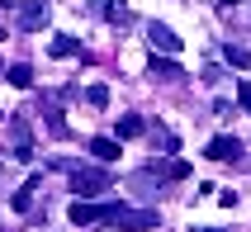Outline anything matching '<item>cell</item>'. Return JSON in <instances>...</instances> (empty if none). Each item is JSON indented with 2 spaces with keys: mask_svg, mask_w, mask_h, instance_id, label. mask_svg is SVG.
Listing matches in <instances>:
<instances>
[{
  "mask_svg": "<svg viewBox=\"0 0 251 232\" xmlns=\"http://www.w3.org/2000/svg\"><path fill=\"white\" fill-rule=\"evenodd\" d=\"M218 5H223V10H232V5H237V0H218Z\"/></svg>",
  "mask_w": 251,
  "mask_h": 232,
  "instance_id": "44dd1931",
  "label": "cell"
},
{
  "mask_svg": "<svg viewBox=\"0 0 251 232\" xmlns=\"http://www.w3.org/2000/svg\"><path fill=\"white\" fill-rule=\"evenodd\" d=\"M33 190H38V176H28V180H24V190L14 194L10 204H14V208H19V213H28V208H33Z\"/></svg>",
  "mask_w": 251,
  "mask_h": 232,
  "instance_id": "2e32d148",
  "label": "cell"
},
{
  "mask_svg": "<svg viewBox=\"0 0 251 232\" xmlns=\"http://www.w3.org/2000/svg\"><path fill=\"white\" fill-rule=\"evenodd\" d=\"M147 38H152V52H161V57H176V52L185 48L180 33H176V28H166V24H156V19L147 24Z\"/></svg>",
  "mask_w": 251,
  "mask_h": 232,
  "instance_id": "277c9868",
  "label": "cell"
},
{
  "mask_svg": "<svg viewBox=\"0 0 251 232\" xmlns=\"http://www.w3.org/2000/svg\"><path fill=\"white\" fill-rule=\"evenodd\" d=\"M190 176V161H166L161 166V180H185Z\"/></svg>",
  "mask_w": 251,
  "mask_h": 232,
  "instance_id": "e0dca14e",
  "label": "cell"
},
{
  "mask_svg": "<svg viewBox=\"0 0 251 232\" xmlns=\"http://www.w3.org/2000/svg\"><path fill=\"white\" fill-rule=\"evenodd\" d=\"M114 190V176L104 166H81V171H71V194H81V199H95V194H109Z\"/></svg>",
  "mask_w": 251,
  "mask_h": 232,
  "instance_id": "7a4b0ae2",
  "label": "cell"
},
{
  "mask_svg": "<svg viewBox=\"0 0 251 232\" xmlns=\"http://www.w3.org/2000/svg\"><path fill=\"white\" fill-rule=\"evenodd\" d=\"M48 52H52V57H85V52H81V43L71 38V33H57V38L48 43Z\"/></svg>",
  "mask_w": 251,
  "mask_h": 232,
  "instance_id": "7c38bea8",
  "label": "cell"
},
{
  "mask_svg": "<svg viewBox=\"0 0 251 232\" xmlns=\"http://www.w3.org/2000/svg\"><path fill=\"white\" fill-rule=\"evenodd\" d=\"M190 232H223V228H190Z\"/></svg>",
  "mask_w": 251,
  "mask_h": 232,
  "instance_id": "ffe728a7",
  "label": "cell"
},
{
  "mask_svg": "<svg viewBox=\"0 0 251 232\" xmlns=\"http://www.w3.org/2000/svg\"><path fill=\"white\" fill-rule=\"evenodd\" d=\"M156 223H161V213L156 208H128V204H114L109 218H104V228H119V232H152Z\"/></svg>",
  "mask_w": 251,
  "mask_h": 232,
  "instance_id": "6da1fadb",
  "label": "cell"
},
{
  "mask_svg": "<svg viewBox=\"0 0 251 232\" xmlns=\"http://www.w3.org/2000/svg\"><path fill=\"white\" fill-rule=\"evenodd\" d=\"M109 208H114V204H90V199H76V204H71V223H76V228H95V223L109 218Z\"/></svg>",
  "mask_w": 251,
  "mask_h": 232,
  "instance_id": "5b68a950",
  "label": "cell"
},
{
  "mask_svg": "<svg viewBox=\"0 0 251 232\" xmlns=\"http://www.w3.org/2000/svg\"><path fill=\"white\" fill-rule=\"evenodd\" d=\"M114 133H119V137H142V133H147V123H142L138 114H124V119L114 123Z\"/></svg>",
  "mask_w": 251,
  "mask_h": 232,
  "instance_id": "4fadbf2b",
  "label": "cell"
},
{
  "mask_svg": "<svg viewBox=\"0 0 251 232\" xmlns=\"http://www.w3.org/2000/svg\"><path fill=\"white\" fill-rule=\"evenodd\" d=\"M223 57H227V67H251V48H242V43H223Z\"/></svg>",
  "mask_w": 251,
  "mask_h": 232,
  "instance_id": "5bb4252c",
  "label": "cell"
},
{
  "mask_svg": "<svg viewBox=\"0 0 251 232\" xmlns=\"http://www.w3.org/2000/svg\"><path fill=\"white\" fill-rule=\"evenodd\" d=\"M85 104L104 109V104H109V85H90V90H85Z\"/></svg>",
  "mask_w": 251,
  "mask_h": 232,
  "instance_id": "ac0fdd59",
  "label": "cell"
},
{
  "mask_svg": "<svg viewBox=\"0 0 251 232\" xmlns=\"http://www.w3.org/2000/svg\"><path fill=\"white\" fill-rule=\"evenodd\" d=\"M85 147H90V156H95L100 166H109L114 156H119V137H90Z\"/></svg>",
  "mask_w": 251,
  "mask_h": 232,
  "instance_id": "8fae6325",
  "label": "cell"
},
{
  "mask_svg": "<svg viewBox=\"0 0 251 232\" xmlns=\"http://www.w3.org/2000/svg\"><path fill=\"white\" fill-rule=\"evenodd\" d=\"M48 19H52V5H48V0H19V5H14V24L24 28V33L48 28Z\"/></svg>",
  "mask_w": 251,
  "mask_h": 232,
  "instance_id": "3957f363",
  "label": "cell"
},
{
  "mask_svg": "<svg viewBox=\"0 0 251 232\" xmlns=\"http://www.w3.org/2000/svg\"><path fill=\"white\" fill-rule=\"evenodd\" d=\"M204 156H209V161H237V156H242V142L232 133H218L209 147H204Z\"/></svg>",
  "mask_w": 251,
  "mask_h": 232,
  "instance_id": "52a82bcc",
  "label": "cell"
},
{
  "mask_svg": "<svg viewBox=\"0 0 251 232\" xmlns=\"http://www.w3.org/2000/svg\"><path fill=\"white\" fill-rule=\"evenodd\" d=\"M85 10L95 14V19H109V24H133V14H128L124 5H119V0H90Z\"/></svg>",
  "mask_w": 251,
  "mask_h": 232,
  "instance_id": "9c48e42d",
  "label": "cell"
},
{
  "mask_svg": "<svg viewBox=\"0 0 251 232\" xmlns=\"http://www.w3.org/2000/svg\"><path fill=\"white\" fill-rule=\"evenodd\" d=\"M147 76H152V81H185V67L176 62V57L152 52V62H147Z\"/></svg>",
  "mask_w": 251,
  "mask_h": 232,
  "instance_id": "8992f818",
  "label": "cell"
},
{
  "mask_svg": "<svg viewBox=\"0 0 251 232\" xmlns=\"http://www.w3.org/2000/svg\"><path fill=\"white\" fill-rule=\"evenodd\" d=\"M0 43H5V28H0Z\"/></svg>",
  "mask_w": 251,
  "mask_h": 232,
  "instance_id": "603a6c76",
  "label": "cell"
},
{
  "mask_svg": "<svg viewBox=\"0 0 251 232\" xmlns=\"http://www.w3.org/2000/svg\"><path fill=\"white\" fill-rule=\"evenodd\" d=\"M237 100H242V109L251 114V81H242V85H237Z\"/></svg>",
  "mask_w": 251,
  "mask_h": 232,
  "instance_id": "d6986e66",
  "label": "cell"
},
{
  "mask_svg": "<svg viewBox=\"0 0 251 232\" xmlns=\"http://www.w3.org/2000/svg\"><path fill=\"white\" fill-rule=\"evenodd\" d=\"M5 81L19 85V90H28V85H33V67H28V62H14V67L5 71Z\"/></svg>",
  "mask_w": 251,
  "mask_h": 232,
  "instance_id": "9a60e30c",
  "label": "cell"
},
{
  "mask_svg": "<svg viewBox=\"0 0 251 232\" xmlns=\"http://www.w3.org/2000/svg\"><path fill=\"white\" fill-rule=\"evenodd\" d=\"M10 147H14V161H33V137H28L24 119H10Z\"/></svg>",
  "mask_w": 251,
  "mask_h": 232,
  "instance_id": "ba28073f",
  "label": "cell"
},
{
  "mask_svg": "<svg viewBox=\"0 0 251 232\" xmlns=\"http://www.w3.org/2000/svg\"><path fill=\"white\" fill-rule=\"evenodd\" d=\"M43 119H48V133H52V137H67V133H71L67 119H62V104H57V95L43 100Z\"/></svg>",
  "mask_w": 251,
  "mask_h": 232,
  "instance_id": "30bf717a",
  "label": "cell"
},
{
  "mask_svg": "<svg viewBox=\"0 0 251 232\" xmlns=\"http://www.w3.org/2000/svg\"><path fill=\"white\" fill-rule=\"evenodd\" d=\"M0 76H5V62H0Z\"/></svg>",
  "mask_w": 251,
  "mask_h": 232,
  "instance_id": "7402d4cb",
  "label": "cell"
},
{
  "mask_svg": "<svg viewBox=\"0 0 251 232\" xmlns=\"http://www.w3.org/2000/svg\"><path fill=\"white\" fill-rule=\"evenodd\" d=\"M0 123H5V109H0Z\"/></svg>",
  "mask_w": 251,
  "mask_h": 232,
  "instance_id": "cb8c5ba5",
  "label": "cell"
}]
</instances>
